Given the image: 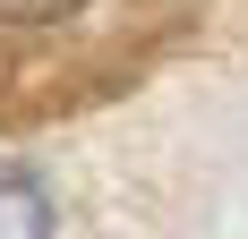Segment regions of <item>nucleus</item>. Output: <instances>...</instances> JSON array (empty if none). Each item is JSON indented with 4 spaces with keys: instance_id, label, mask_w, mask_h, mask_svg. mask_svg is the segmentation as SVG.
Returning <instances> with one entry per match:
<instances>
[{
    "instance_id": "1",
    "label": "nucleus",
    "mask_w": 248,
    "mask_h": 239,
    "mask_svg": "<svg viewBox=\"0 0 248 239\" xmlns=\"http://www.w3.org/2000/svg\"><path fill=\"white\" fill-rule=\"evenodd\" d=\"M0 239H51V188L26 163H0Z\"/></svg>"
},
{
    "instance_id": "2",
    "label": "nucleus",
    "mask_w": 248,
    "mask_h": 239,
    "mask_svg": "<svg viewBox=\"0 0 248 239\" xmlns=\"http://www.w3.org/2000/svg\"><path fill=\"white\" fill-rule=\"evenodd\" d=\"M86 0H0V17H17V26H51V17H77Z\"/></svg>"
}]
</instances>
